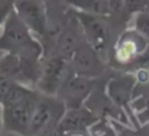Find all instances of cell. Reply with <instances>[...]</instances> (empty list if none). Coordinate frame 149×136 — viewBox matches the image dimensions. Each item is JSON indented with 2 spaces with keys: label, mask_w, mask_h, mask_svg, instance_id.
I'll return each mask as SVG.
<instances>
[{
  "label": "cell",
  "mask_w": 149,
  "mask_h": 136,
  "mask_svg": "<svg viewBox=\"0 0 149 136\" xmlns=\"http://www.w3.org/2000/svg\"><path fill=\"white\" fill-rule=\"evenodd\" d=\"M93 84H94L93 80L88 76L74 73L73 76L67 77L59 89V92L63 96V103H65L70 109L80 107L81 102L92 90Z\"/></svg>",
  "instance_id": "7"
},
{
  "label": "cell",
  "mask_w": 149,
  "mask_h": 136,
  "mask_svg": "<svg viewBox=\"0 0 149 136\" xmlns=\"http://www.w3.org/2000/svg\"><path fill=\"white\" fill-rule=\"evenodd\" d=\"M149 0H124V8L130 13L141 12L148 4Z\"/></svg>",
  "instance_id": "13"
},
{
  "label": "cell",
  "mask_w": 149,
  "mask_h": 136,
  "mask_svg": "<svg viewBox=\"0 0 149 136\" xmlns=\"http://www.w3.org/2000/svg\"><path fill=\"white\" fill-rule=\"evenodd\" d=\"M95 50L90 47H81L74 51L72 56L74 73L92 77L101 72V63L95 55Z\"/></svg>",
  "instance_id": "9"
},
{
  "label": "cell",
  "mask_w": 149,
  "mask_h": 136,
  "mask_svg": "<svg viewBox=\"0 0 149 136\" xmlns=\"http://www.w3.org/2000/svg\"><path fill=\"white\" fill-rule=\"evenodd\" d=\"M68 59L62 55H55L50 58L41 69L37 86L43 94L54 96L59 92L60 86L67 79Z\"/></svg>",
  "instance_id": "4"
},
{
  "label": "cell",
  "mask_w": 149,
  "mask_h": 136,
  "mask_svg": "<svg viewBox=\"0 0 149 136\" xmlns=\"http://www.w3.org/2000/svg\"><path fill=\"white\" fill-rule=\"evenodd\" d=\"M13 9V0H0V29L4 21L7 20L8 15Z\"/></svg>",
  "instance_id": "15"
},
{
  "label": "cell",
  "mask_w": 149,
  "mask_h": 136,
  "mask_svg": "<svg viewBox=\"0 0 149 136\" xmlns=\"http://www.w3.org/2000/svg\"><path fill=\"white\" fill-rule=\"evenodd\" d=\"M4 54H5V51H4V50H0V60H1V58L4 56Z\"/></svg>",
  "instance_id": "18"
},
{
  "label": "cell",
  "mask_w": 149,
  "mask_h": 136,
  "mask_svg": "<svg viewBox=\"0 0 149 136\" xmlns=\"http://www.w3.org/2000/svg\"><path fill=\"white\" fill-rule=\"evenodd\" d=\"M145 39L137 30L124 33L115 47V58L122 63L134 62L147 47Z\"/></svg>",
  "instance_id": "8"
},
{
  "label": "cell",
  "mask_w": 149,
  "mask_h": 136,
  "mask_svg": "<svg viewBox=\"0 0 149 136\" xmlns=\"http://www.w3.org/2000/svg\"><path fill=\"white\" fill-rule=\"evenodd\" d=\"M13 9L31 33L46 34V10L41 0H13Z\"/></svg>",
  "instance_id": "5"
},
{
  "label": "cell",
  "mask_w": 149,
  "mask_h": 136,
  "mask_svg": "<svg viewBox=\"0 0 149 136\" xmlns=\"http://www.w3.org/2000/svg\"><path fill=\"white\" fill-rule=\"evenodd\" d=\"M1 131L3 130V118H1V106H0V135H1Z\"/></svg>",
  "instance_id": "17"
},
{
  "label": "cell",
  "mask_w": 149,
  "mask_h": 136,
  "mask_svg": "<svg viewBox=\"0 0 149 136\" xmlns=\"http://www.w3.org/2000/svg\"><path fill=\"white\" fill-rule=\"evenodd\" d=\"M62 115H64V103L59 100L51 98V96H39L31 115L29 135H38L50 130L55 121L62 119Z\"/></svg>",
  "instance_id": "3"
},
{
  "label": "cell",
  "mask_w": 149,
  "mask_h": 136,
  "mask_svg": "<svg viewBox=\"0 0 149 136\" xmlns=\"http://www.w3.org/2000/svg\"><path fill=\"white\" fill-rule=\"evenodd\" d=\"M132 77H120V79H113L107 85V90L110 97L115 101L118 105H124L130 100L132 92L134 81Z\"/></svg>",
  "instance_id": "11"
},
{
  "label": "cell",
  "mask_w": 149,
  "mask_h": 136,
  "mask_svg": "<svg viewBox=\"0 0 149 136\" xmlns=\"http://www.w3.org/2000/svg\"><path fill=\"white\" fill-rule=\"evenodd\" d=\"M74 13L89 45L95 51H101L109 39V26L102 18L103 16L82 10H76Z\"/></svg>",
  "instance_id": "6"
},
{
  "label": "cell",
  "mask_w": 149,
  "mask_h": 136,
  "mask_svg": "<svg viewBox=\"0 0 149 136\" xmlns=\"http://www.w3.org/2000/svg\"><path fill=\"white\" fill-rule=\"evenodd\" d=\"M0 50L16 54H25V52L42 54L41 45L33 38V33L20 20L15 9L10 10L1 26Z\"/></svg>",
  "instance_id": "2"
},
{
  "label": "cell",
  "mask_w": 149,
  "mask_h": 136,
  "mask_svg": "<svg viewBox=\"0 0 149 136\" xmlns=\"http://www.w3.org/2000/svg\"><path fill=\"white\" fill-rule=\"evenodd\" d=\"M38 98L39 94L30 86L15 82L12 89L0 103L3 130L21 136H30V121Z\"/></svg>",
  "instance_id": "1"
},
{
  "label": "cell",
  "mask_w": 149,
  "mask_h": 136,
  "mask_svg": "<svg viewBox=\"0 0 149 136\" xmlns=\"http://www.w3.org/2000/svg\"><path fill=\"white\" fill-rule=\"evenodd\" d=\"M134 62H136V64L139 66L140 68H144V69L149 68V46L145 47L144 51H143Z\"/></svg>",
  "instance_id": "16"
},
{
  "label": "cell",
  "mask_w": 149,
  "mask_h": 136,
  "mask_svg": "<svg viewBox=\"0 0 149 136\" xmlns=\"http://www.w3.org/2000/svg\"><path fill=\"white\" fill-rule=\"evenodd\" d=\"M15 82H16L15 80L0 75V103H1V101L5 98V96L8 94V92L12 89V86L15 85Z\"/></svg>",
  "instance_id": "14"
},
{
  "label": "cell",
  "mask_w": 149,
  "mask_h": 136,
  "mask_svg": "<svg viewBox=\"0 0 149 136\" xmlns=\"http://www.w3.org/2000/svg\"><path fill=\"white\" fill-rule=\"evenodd\" d=\"M65 1L74 7L77 10L94 13L100 16L110 15L107 0H65Z\"/></svg>",
  "instance_id": "12"
},
{
  "label": "cell",
  "mask_w": 149,
  "mask_h": 136,
  "mask_svg": "<svg viewBox=\"0 0 149 136\" xmlns=\"http://www.w3.org/2000/svg\"><path fill=\"white\" fill-rule=\"evenodd\" d=\"M92 121H93V116L88 111H84L79 107L70 109V111L67 114H64L63 118L60 119L59 128L64 132L79 131V130L84 128Z\"/></svg>",
  "instance_id": "10"
}]
</instances>
